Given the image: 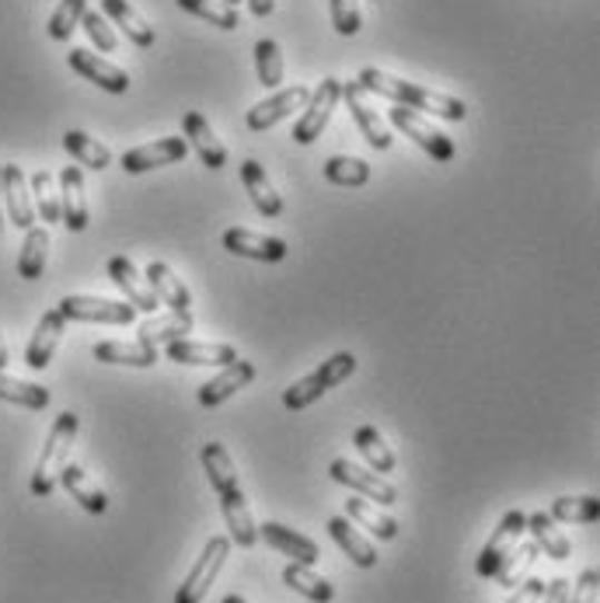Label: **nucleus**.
Segmentation results:
<instances>
[{"label":"nucleus","mask_w":600,"mask_h":603,"mask_svg":"<svg viewBox=\"0 0 600 603\" xmlns=\"http://www.w3.org/2000/svg\"><path fill=\"white\" fill-rule=\"evenodd\" d=\"M538 552H541V547H538L534 541H531V544H517V547H513V555H510L500 569H495L492 580L500 583V586H506V590L520 586V583H524V575L534 569Z\"/></svg>","instance_id":"42"},{"label":"nucleus","mask_w":600,"mask_h":603,"mask_svg":"<svg viewBox=\"0 0 600 603\" xmlns=\"http://www.w3.org/2000/svg\"><path fill=\"white\" fill-rule=\"evenodd\" d=\"M346 520H356L360 527H367L374 537L381 541H395L399 537V520L395 516H387L381 513L374 503L367 500H346Z\"/></svg>","instance_id":"37"},{"label":"nucleus","mask_w":600,"mask_h":603,"mask_svg":"<svg viewBox=\"0 0 600 603\" xmlns=\"http://www.w3.org/2000/svg\"><path fill=\"white\" fill-rule=\"evenodd\" d=\"M328 534H332V541L350 555L353 565H360V569H374V565H377L374 544H371L367 537H363L346 516H332V520H328Z\"/></svg>","instance_id":"29"},{"label":"nucleus","mask_w":600,"mask_h":603,"mask_svg":"<svg viewBox=\"0 0 600 603\" xmlns=\"http://www.w3.org/2000/svg\"><path fill=\"white\" fill-rule=\"evenodd\" d=\"M353 447L363 454V461L371 464V471H377V475H395L399 471V457H395V451L387 447L384 443V436H381V429L377 426H360L356 433H353Z\"/></svg>","instance_id":"31"},{"label":"nucleus","mask_w":600,"mask_h":603,"mask_svg":"<svg viewBox=\"0 0 600 603\" xmlns=\"http://www.w3.org/2000/svg\"><path fill=\"white\" fill-rule=\"evenodd\" d=\"M109 279L122 290L126 304H134L137 310H144L147 318H150V314H158L161 300L154 297L150 283L144 279V273H137V266H134L129 258H122V255H112V258H109Z\"/></svg>","instance_id":"15"},{"label":"nucleus","mask_w":600,"mask_h":603,"mask_svg":"<svg viewBox=\"0 0 600 603\" xmlns=\"http://www.w3.org/2000/svg\"><path fill=\"white\" fill-rule=\"evenodd\" d=\"M248 8H252L255 18H269L273 8H276V0H248Z\"/></svg>","instance_id":"51"},{"label":"nucleus","mask_w":600,"mask_h":603,"mask_svg":"<svg viewBox=\"0 0 600 603\" xmlns=\"http://www.w3.org/2000/svg\"><path fill=\"white\" fill-rule=\"evenodd\" d=\"M325 178L332 186H343V189H360L371 181V165L363 157H346V154H335L325 161Z\"/></svg>","instance_id":"38"},{"label":"nucleus","mask_w":600,"mask_h":603,"mask_svg":"<svg viewBox=\"0 0 600 603\" xmlns=\"http://www.w3.org/2000/svg\"><path fill=\"white\" fill-rule=\"evenodd\" d=\"M555 523H597L600 520V500L597 495H559L552 503Z\"/></svg>","instance_id":"40"},{"label":"nucleus","mask_w":600,"mask_h":603,"mask_svg":"<svg viewBox=\"0 0 600 603\" xmlns=\"http://www.w3.org/2000/svg\"><path fill=\"white\" fill-rule=\"evenodd\" d=\"M528 534V516L520 513V510H510L503 520H500V527L492 531V537L485 541L482 547V555L475 562V572L482 575V580H492L495 569H500L510 555H513V547L520 544V537Z\"/></svg>","instance_id":"8"},{"label":"nucleus","mask_w":600,"mask_h":603,"mask_svg":"<svg viewBox=\"0 0 600 603\" xmlns=\"http://www.w3.org/2000/svg\"><path fill=\"white\" fill-rule=\"evenodd\" d=\"M220 510H224V520H227V531H230L234 544L255 547V544H258V527H255L252 510H248V503H245L242 485L220 492Z\"/></svg>","instance_id":"23"},{"label":"nucleus","mask_w":600,"mask_h":603,"mask_svg":"<svg viewBox=\"0 0 600 603\" xmlns=\"http://www.w3.org/2000/svg\"><path fill=\"white\" fill-rule=\"evenodd\" d=\"M528 531H531L534 544L541 547V552H544L548 558L565 562V558L572 555L569 537L562 534V527H559V523H555L552 516H548V513H534V516H528Z\"/></svg>","instance_id":"33"},{"label":"nucleus","mask_w":600,"mask_h":603,"mask_svg":"<svg viewBox=\"0 0 600 603\" xmlns=\"http://www.w3.org/2000/svg\"><path fill=\"white\" fill-rule=\"evenodd\" d=\"M328 475H332L338 485L360 492L363 500H371V503H381V506H395V503H399V488L391 485L384 475H377V471H367V467H360V464H353V461H346V457L332 461Z\"/></svg>","instance_id":"9"},{"label":"nucleus","mask_w":600,"mask_h":603,"mask_svg":"<svg viewBox=\"0 0 600 603\" xmlns=\"http://www.w3.org/2000/svg\"><path fill=\"white\" fill-rule=\"evenodd\" d=\"M67 322H91V325H129L137 318V307L126 300H109V297H85L70 294L57 307Z\"/></svg>","instance_id":"6"},{"label":"nucleus","mask_w":600,"mask_h":603,"mask_svg":"<svg viewBox=\"0 0 600 603\" xmlns=\"http://www.w3.org/2000/svg\"><path fill=\"white\" fill-rule=\"evenodd\" d=\"M168 359L181 366H227L238 359V349L227 343H193V338H175L168 343Z\"/></svg>","instance_id":"20"},{"label":"nucleus","mask_w":600,"mask_h":603,"mask_svg":"<svg viewBox=\"0 0 600 603\" xmlns=\"http://www.w3.org/2000/svg\"><path fill=\"white\" fill-rule=\"evenodd\" d=\"M199 461H203V471H206V482L214 485L217 495L238 485V471H234V461H230L224 443H206Z\"/></svg>","instance_id":"35"},{"label":"nucleus","mask_w":600,"mask_h":603,"mask_svg":"<svg viewBox=\"0 0 600 603\" xmlns=\"http://www.w3.org/2000/svg\"><path fill=\"white\" fill-rule=\"evenodd\" d=\"M32 206L39 209V220L60 224V196H57L53 175H49V171L32 175Z\"/></svg>","instance_id":"44"},{"label":"nucleus","mask_w":600,"mask_h":603,"mask_svg":"<svg viewBox=\"0 0 600 603\" xmlns=\"http://www.w3.org/2000/svg\"><path fill=\"white\" fill-rule=\"evenodd\" d=\"M46 255H49V230L46 227H29L24 230V245L18 255V276L21 279H39L46 273Z\"/></svg>","instance_id":"36"},{"label":"nucleus","mask_w":600,"mask_h":603,"mask_svg":"<svg viewBox=\"0 0 600 603\" xmlns=\"http://www.w3.org/2000/svg\"><path fill=\"white\" fill-rule=\"evenodd\" d=\"M343 101V81H335V77H325V81L318 85V91H311L307 105H304V116L297 119L294 126V140L301 147L307 144H315L322 134H325V126L335 112V105Z\"/></svg>","instance_id":"7"},{"label":"nucleus","mask_w":600,"mask_h":603,"mask_svg":"<svg viewBox=\"0 0 600 603\" xmlns=\"http://www.w3.org/2000/svg\"><path fill=\"white\" fill-rule=\"evenodd\" d=\"M227 555H230V537H210V541H206L203 555L196 558V565L186 575V583L178 586L175 603H203L206 593H210V586H214V580L220 575Z\"/></svg>","instance_id":"4"},{"label":"nucleus","mask_w":600,"mask_h":603,"mask_svg":"<svg viewBox=\"0 0 600 603\" xmlns=\"http://www.w3.org/2000/svg\"><path fill=\"white\" fill-rule=\"evenodd\" d=\"M544 603H569V580L544 583Z\"/></svg>","instance_id":"50"},{"label":"nucleus","mask_w":600,"mask_h":603,"mask_svg":"<svg viewBox=\"0 0 600 603\" xmlns=\"http://www.w3.org/2000/svg\"><path fill=\"white\" fill-rule=\"evenodd\" d=\"M283 583L291 586L294 593L307 596L311 603H332V600H335V586L325 580V575L315 572V565L291 562V565L283 569Z\"/></svg>","instance_id":"32"},{"label":"nucleus","mask_w":600,"mask_h":603,"mask_svg":"<svg viewBox=\"0 0 600 603\" xmlns=\"http://www.w3.org/2000/svg\"><path fill=\"white\" fill-rule=\"evenodd\" d=\"M224 603H248L245 596H238V593H230V596H224Z\"/></svg>","instance_id":"53"},{"label":"nucleus","mask_w":600,"mask_h":603,"mask_svg":"<svg viewBox=\"0 0 600 603\" xmlns=\"http://www.w3.org/2000/svg\"><path fill=\"white\" fill-rule=\"evenodd\" d=\"M242 181H245V192H248V199H252V206L258 209V214L269 217V220L283 217V196L273 189V181H269L263 165L245 161L242 165Z\"/></svg>","instance_id":"25"},{"label":"nucleus","mask_w":600,"mask_h":603,"mask_svg":"<svg viewBox=\"0 0 600 603\" xmlns=\"http://www.w3.org/2000/svg\"><path fill=\"white\" fill-rule=\"evenodd\" d=\"M343 98H346V109L353 112V119H356V126H360L363 140H367L374 150H387V147H391V129H387V122L374 112V105L367 101V91L360 88V81H346V85H343Z\"/></svg>","instance_id":"13"},{"label":"nucleus","mask_w":600,"mask_h":603,"mask_svg":"<svg viewBox=\"0 0 600 603\" xmlns=\"http://www.w3.org/2000/svg\"><path fill=\"white\" fill-rule=\"evenodd\" d=\"M186 332H193V310H168V314H161V318H150L140 325V338L137 343H144V346H168V343H175V338H186Z\"/></svg>","instance_id":"26"},{"label":"nucleus","mask_w":600,"mask_h":603,"mask_svg":"<svg viewBox=\"0 0 600 603\" xmlns=\"http://www.w3.org/2000/svg\"><path fill=\"white\" fill-rule=\"evenodd\" d=\"M63 150L73 157L77 165H85L91 171H106L112 165V150L106 144H98L95 137L81 134V129H70V134H63Z\"/></svg>","instance_id":"34"},{"label":"nucleus","mask_w":600,"mask_h":603,"mask_svg":"<svg viewBox=\"0 0 600 603\" xmlns=\"http://www.w3.org/2000/svg\"><path fill=\"white\" fill-rule=\"evenodd\" d=\"M63 332H67V318H63V314H60L57 307L46 310L42 318H39V325H36V332H32V338H29V349H24V363H29L32 370H46L49 359H53V353H57V346H60Z\"/></svg>","instance_id":"18"},{"label":"nucleus","mask_w":600,"mask_h":603,"mask_svg":"<svg viewBox=\"0 0 600 603\" xmlns=\"http://www.w3.org/2000/svg\"><path fill=\"white\" fill-rule=\"evenodd\" d=\"M77 429H81V418H77L73 412L57 415V423H53V429H49L42 451H39V464L32 471V482H29L36 500H46V495L57 488L60 471L70 464L67 457H70V447H73V439H77Z\"/></svg>","instance_id":"2"},{"label":"nucleus","mask_w":600,"mask_h":603,"mask_svg":"<svg viewBox=\"0 0 600 603\" xmlns=\"http://www.w3.org/2000/svg\"><path fill=\"white\" fill-rule=\"evenodd\" d=\"M541 596H544V583L541 580H524L513 590V596L506 603H538Z\"/></svg>","instance_id":"49"},{"label":"nucleus","mask_w":600,"mask_h":603,"mask_svg":"<svg viewBox=\"0 0 600 603\" xmlns=\"http://www.w3.org/2000/svg\"><path fill=\"white\" fill-rule=\"evenodd\" d=\"M220 4H227V8H234V11H238V4H242V0H220Z\"/></svg>","instance_id":"54"},{"label":"nucleus","mask_w":600,"mask_h":603,"mask_svg":"<svg viewBox=\"0 0 600 603\" xmlns=\"http://www.w3.org/2000/svg\"><path fill=\"white\" fill-rule=\"evenodd\" d=\"M144 279L150 283L154 297H158L168 310H193L189 286L171 273L168 261H150V266L144 269Z\"/></svg>","instance_id":"24"},{"label":"nucleus","mask_w":600,"mask_h":603,"mask_svg":"<svg viewBox=\"0 0 600 603\" xmlns=\"http://www.w3.org/2000/svg\"><path fill=\"white\" fill-rule=\"evenodd\" d=\"M387 122L395 126V129H402V134H405L415 147H423V150L433 157V161H454V154H458L454 140H451L447 134H440V129H433L415 109H402V105H391V109H387Z\"/></svg>","instance_id":"5"},{"label":"nucleus","mask_w":600,"mask_h":603,"mask_svg":"<svg viewBox=\"0 0 600 603\" xmlns=\"http://www.w3.org/2000/svg\"><path fill=\"white\" fill-rule=\"evenodd\" d=\"M255 73H258V81H263V88L279 91L283 77H286V63H283V49L276 39L255 42Z\"/></svg>","instance_id":"39"},{"label":"nucleus","mask_w":600,"mask_h":603,"mask_svg":"<svg viewBox=\"0 0 600 603\" xmlns=\"http://www.w3.org/2000/svg\"><path fill=\"white\" fill-rule=\"evenodd\" d=\"M11 363V353H8V343H4V335H0V370Z\"/></svg>","instance_id":"52"},{"label":"nucleus","mask_w":600,"mask_h":603,"mask_svg":"<svg viewBox=\"0 0 600 603\" xmlns=\"http://www.w3.org/2000/svg\"><path fill=\"white\" fill-rule=\"evenodd\" d=\"M60 485L67 488L70 500H77V506H81V510H88V513H95V516H101V513L109 510L106 492H101V488L91 482V475H88L85 467L67 464V467L60 471Z\"/></svg>","instance_id":"28"},{"label":"nucleus","mask_w":600,"mask_h":603,"mask_svg":"<svg viewBox=\"0 0 600 603\" xmlns=\"http://www.w3.org/2000/svg\"><path fill=\"white\" fill-rule=\"evenodd\" d=\"M332 4V24L338 36H356L360 32V4L356 0H328Z\"/></svg>","instance_id":"47"},{"label":"nucleus","mask_w":600,"mask_h":603,"mask_svg":"<svg viewBox=\"0 0 600 603\" xmlns=\"http://www.w3.org/2000/svg\"><path fill=\"white\" fill-rule=\"evenodd\" d=\"M189 154V144L181 137H165V140H154V144H144V147H134L122 154V171L129 175H144L150 168H165V165H181Z\"/></svg>","instance_id":"10"},{"label":"nucleus","mask_w":600,"mask_h":603,"mask_svg":"<svg viewBox=\"0 0 600 603\" xmlns=\"http://www.w3.org/2000/svg\"><path fill=\"white\" fill-rule=\"evenodd\" d=\"M252 380H255V363L234 359V363L224 366V374H217L214 380H206V384L199 387V405H203V408H217V405H224L230 395H238L242 387H248Z\"/></svg>","instance_id":"19"},{"label":"nucleus","mask_w":600,"mask_h":603,"mask_svg":"<svg viewBox=\"0 0 600 603\" xmlns=\"http://www.w3.org/2000/svg\"><path fill=\"white\" fill-rule=\"evenodd\" d=\"M101 11H106V18H112V24H119L122 36L140 49H150L154 39H158L150 29V21L129 4V0H101Z\"/></svg>","instance_id":"27"},{"label":"nucleus","mask_w":600,"mask_h":603,"mask_svg":"<svg viewBox=\"0 0 600 603\" xmlns=\"http://www.w3.org/2000/svg\"><path fill=\"white\" fill-rule=\"evenodd\" d=\"M81 24H85L88 39L95 42V49H101V52H116V49H119V39H116V32H112V24L101 18L98 11H85Z\"/></svg>","instance_id":"46"},{"label":"nucleus","mask_w":600,"mask_h":603,"mask_svg":"<svg viewBox=\"0 0 600 603\" xmlns=\"http://www.w3.org/2000/svg\"><path fill=\"white\" fill-rule=\"evenodd\" d=\"M353 370H356V356H353V353H335V356H328L315 374H307L304 380H297L291 391H286V395H283L286 412H304V408H311L322 395H328L332 387L343 384Z\"/></svg>","instance_id":"3"},{"label":"nucleus","mask_w":600,"mask_h":603,"mask_svg":"<svg viewBox=\"0 0 600 603\" xmlns=\"http://www.w3.org/2000/svg\"><path fill=\"white\" fill-rule=\"evenodd\" d=\"M0 196H4L8 217L18 230L36 227V206L29 196V181H24V171L18 165H0Z\"/></svg>","instance_id":"16"},{"label":"nucleus","mask_w":600,"mask_h":603,"mask_svg":"<svg viewBox=\"0 0 600 603\" xmlns=\"http://www.w3.org/2000/svg\"><path fill=\"white\" fill-rule=\"evenodd\" d=\"M175 4H178L181 11H189V14L203 18V21L217 24V29H224V32L242 29V18H238V11H234V8H227V4H220V0H175Z\"/></svg>","instance_id":"43"},{"label":"nucleus","mask_w":600,"mask_h":603,"mask_svg":"<svg viewBox=\"0 0 600 603\" xmlns=\"http://www.w3.org/2000/svg\"><path fill=\"white\" fill-rule=\"evenodd\" d=\"M360 88L363 91H374L387 101L402 105V109H423L436 119H447V122H461L468 116V105L454 95H443V91H433V88H423V85H412V81H402V77H391L377 67H363L360 70Z\"/></svg>","instance_id":"1"},{"label":"nucleus","mask_w":600,"mask_h":603,"mask_svg":"<svg viewBox=\"0 0 600 603\" xmlns=\"http://www.w3.org/2000/svg\"><path fill=\"white\" fill-rule=\"evenodd\" d=\"M67 63H70L73 73H81L85 81L98 85L101 91H109V95H126L129 91V73L122 67L109 63V60L95 57L91 49H70Z\"/></svg>","instance_id":"11"},{"label":"nucleus","mask_w":600,"mask_h":603,"mask_svg":"<svg viewBox=\"0 0 600 603\" xmlns=\"http://www.w3.org/2000/svg\"><path fill=\"white\" fill-rule=\"evenodd\" d=\"M95 359L109 363V366H137V370H150L158 363V349L144 346V343H119V338H109V343L95 346Z\"/></svg>","instance_id":"30"},{"label":"nucleus","mask_w":600,"mask_h":603,"mask_svg":"<svg viewBox=\"0 0 600 603\" xmlns=\"http://www.w3.org/2000/svg\"><path fill=\"white\" fill-rule=\"evenodd\" d=\"M597 583H600L597 569H587V572L580 575L577 590L569 593V603H597Z\"/></svg>","instance_id":"48"},{"label":"nucleus","mask_w":600,"mask_h":603,"mask_svg":"<svg viewBox=\"0 0 600 603\" xmlns=\"http://www.w3.org/2000/svg\"><path fill=\"white\" fill-rule=\"evenodd\" d=\"M0 224H4V196H0Z\"/></svg>","instance_id":"55"},{"label":"nucleus","mask_w":600,"mask_h":603,"mask_svg":"<svg viewBox=\"0 0 600 603\" xmlns=\"http://www.w3.org/2000/svg\"><path fill=\"white\" fill-rule=\"evenodd\" d=\"M85 11H88V0H60V8L49 18V39L67 42L77 24H81Z\"/></svg>","instance_id":"45"},{"label":"nucleus","mask_w":600,"mask_h":603,"mask_svg":"<svg viewBox=\"0 0 600 603\" xmlns=\"http://www.w3.org/2000/svg\"><path fill=\"white\" fill-rule=\"evenodd\" d=\"M307 98H311V91H307L304 85H294V88H286V91H276L273 98L258 101L255 109H248V119H245V122H248L252 134H266V129H273L276 122L291 119L297 109H304Z\"/></svg>","instance_id":"12"},{"label":"nucleus","mask_w":600,"mask_h":603,"mask_svg":"<svg viewBox=\"0 0 600 603\" xmlns=\"http://www.w3.org/2000/svg\"><path fill=\"white\" fill-rule=\"evenodd\" d=\"M258 534H263V541L269 547H276L279 555H291V562L318 565V558H322V547L315 541L291 531V527H283V523H263V531H258Z\"/></svg>","instance_id":"21"},{"label":"nucleus","mask_w":600,"mask_h":603,"mask_svg":"<svg viewBox=\"0 0 600 603\" xmlns=\"http://www.w3.org/2000/svg\"><path fill=\"white\" fill-rule=\"evenodd\" d=\"M181 129H186L189 147L199 154V161H203L206 168L220 171V168L227 165V150H224V144L217 140L214 126L206 122V116H203V112H186V119H181Z\"/></svg>","instance_id":"22"},{"label":"nucleus","mask_w":600,"mask_h":603,"mask_svg":"<svg viewBox=\"0 0 600 603\" xmlns=\"http://www.w3.org/2000/svg\"><path fill=\"white\" fill-rule=\"evenodd\" d=\"M0 402H11V405H21V408L42 412L49 405V391L39 387V384H29V380L8 377L4 370H0Z\"/></svg>","instance_id":"41"},{"label":"nucleus","mask_w":600,"mask_h":603,"mask_svg":"<svg viewBox=\"0 0 600 603\" xmlns=\"http://www.w3.org/2000/svg\"><path fill=\"white\" fill-rule=\"evenodd\" d=\"M91 214H88V196H85V175L77 165H67L60 171V224H67V230L81 234L88 227Z\"/></svg>","instance_id":"17"},{"label":"nucleus","mask_w":600,"mask_h":603,"mask_svg":"<svg viewBox=\"0 0 600 603\" xmlns=\"http://www.w3.org/2000/svg\"><path fill=\"white\" fill-rule=\"evenodd\" d=\"M224 248L230 255L238 258H252V261H283L286 255H291V248H286L283 238H269V234H255L248 227H230L224 234Z\"/></svg>","instance_id":"14"}]
</instances>
